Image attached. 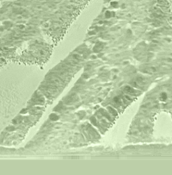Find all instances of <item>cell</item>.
Segmentation results:
<instances>
[{"label":"cell","mask_w":172,"mask_h":175,"mask_svg":"<svg viewBox=\"0 0 172 175\" xmlns=\"http://www.w3.org/2000/svg\"><path fill=\"white\" fill-rule=\"evenodd\" d=\"M37 8H38V9H41V6H38Z\"/></svg>","instance_id":"6da1fadb"}]
</instances>
